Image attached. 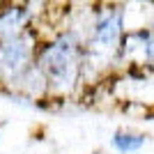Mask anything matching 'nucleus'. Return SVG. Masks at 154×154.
Wrapping results in <instances>:
<instances>
[{
  "mask_svg": "<svg viewBox=\"0 0 154 154\" xmlns=\"http://www.w3.org/2000/svg\"><path fill=\"white\" fill-rule=\"evenodd\" d=\"M35 42L37 37L32 30L19 32L14 37L0 39V85L12 90L19 83V78L26 74L35 62Z\"/></svg>",
  "mask_w": 154,
  "mask_h": 154,
  "instance_id": "2",
  "label": "nucleus"
},
{
  "mask_svg": "<svg viewBox=\"0 0 154 154\" xmlns=\"http://www.w3.org/2000/svg\"><path fill=\"white\" fill-rule=\"evenodd\" d=\"M145 145H147V136L129 131V129H117L115 134L110 136V147L117 154H136Z\"/></svg>",
  "mask_w": 154,
  "mask_h": 154,
  "instance_id": "5",
  "label": "nucleus"
},
{
  "mask_svg": "<svg viewBox=\"0 0 154 154\" xmlns=\"http://www.w3.org/2000/svg\"><path fill=\"white\" fill-rule=\"evenodd\" d=\"M124 37V12L117 9V7H108L103 9L97 21L92 23L90 30V39H88V46L85 48V58L88 60H106L110 55H115L120 51V42Z\"/></svg>",
  "mask_w": 154,
  "mask_h": 154,
  "instance_id": "3",
  "label": "nucleus"
},
{
  "mask_svg": "<svg viewBox=\"0 0 154 154\" xmlns=\"http://www.w3.org/2000/svg\"><path fill=\"white\" fill-rule=\"evenodd\" d=\"M35 67L46 81L51 97H67L78 85L85 67V48L74 32H62L35 53Z\"/></svg>",
  "mask_w": 154,
  "mask_h": 154,
  "instance_id": "1",
  "label": "nucleus"
},
{
  "mask_svg": "<svg viewBox=\"0 0 154 154\" xmlns=\"http://www.w3.org/2000/svg\"><path fill=\"white\" fill-rule=\"evenodd\" d=\"M5 127H7V122H0V140H2V131H5Z\"/></svg>",
  "mask_w": 154,
  "mask_h": 154,
  "instance_id": "6",
  "label": "nucleus"
},
{
  "mask_svg": "<svg viewBox=\"0 0 154 154\" xmlns=\"http://www.w3.org/2000/svg\"><path fill=\"white\" fill-rule=\"evenodd\" d=\"M30 9L23 5H5L0 7V39L5 37H14L19 32L28 30V23H30Z\"/></svg>",
  "mask_w": 154,
  "mask_h": 154,
  "instance_id": "4",
  "label": "nucleus"
}]
</instances>
